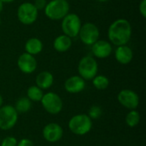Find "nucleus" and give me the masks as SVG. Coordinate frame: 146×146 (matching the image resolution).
<instances>
[{
	"mask_svg": "<svg viewBox=\"0 0 146 146\" xmlns=\"http://www.w3.org/2000/svg\"><path fill=\"white\" fill-rule=\"evenodd\" d=\"M133 28L131 23L124 18L115 20L108 29V38L110 44L116 46L125 45L131 39Z\"/></svg>",
	"mask_w": 146,
	"mask_h": 146,
	"instance_id": "1",
	"label": "nucleus"
},
{
	"mask_svg": "<svg viewBox=\"0 0 146 146\" xmlns=\"http://www.w3.org/2000/svg\"><path fill=\"white\" fill-rule=\"evenodd\" d=\"M70 10L69 3L67 0H51L47 3L44 11L47 18L52 21L62 20Z\"/></svg>",
	"mask_w": 146,
	"mask_h": 146,
	"instance_id": "2",
	"label": "nucleus"
},
{
	"mask_svg": "<svg viewBox=\"0 0 146 146\" xmlns=\"http://www.w3.org/2000/svg\"><path fill=\"white\" fill-rule=\"evenodd\" d=\"M68 126L71 133L78 136H83L92 130V120L87 115L79 114L69 120Z\"/></svg>",
	"mask_w": 146,
	"mask_h": 146,
	"instance_id": "3",
	"label": "nucleus"
},
{
	"mask_svg": "<svg viewBox=\"0 0 146 146\" xmlns=\"http://www.w3.org/2000/svg\"><path fill=\"white\" fill-rule=\"evenodd\" d=\"M98 71V64L97 60L92 56L82 57L78 64L79 75L85 80H92Z\"/></svg>",
	"mask_w": 146,
	"mask_h": 146,
	"instance_id": "4",
	"label": "nucleus"
},
{
	"mask_svg": "<svg viewBox=\"0 0 146 146\" xmlns=\"http://www.w3.org/2000/svg\"><path fill=\"white\" fill-rule=\"evenodd\" d=\"M81 25V20L77 14L68 13L62 20L61 27L63 34L73 38L79 35Z\"/></svg>",
	"mask_w": 146,
	"mask_h": 146,
	"instance_id": "5",
	"label": "nucleus"
},
{
	"mask_svg": "<svg viewBox=\"0 0 146 146\" xmlns=\"http://www.w3.org/2000/svg\"><path fill=\"white\" fill-rule=\"evenodd\" d=\"M17 18L19 21L23 25L33 24L38 16V10L33 5V3L25 2L19 5L17 9Z\"/></svg>",
	"mask_w": 146,
	"mask_h": 146,
	"instance_id": "6",
	"label": "nucleus"
},
{
	"mask_svg": "<svg viewBox=\"0 0 146 146\" xmlns=\"http://www.w3.org/2000/svg\"><path fill=\"white\" fill-rule=\"evenodd\" d=\"M18 113L12 105H3L0 108V129L8 131L17 123Z\"/></svg>",
	"mask_w": 146,
	"mask_h": 146,
	"instance_id": "7",
	"label": "nucleus"
},
{
	"mask_svg": "<svg viewBox=\"0 0 146 146\" xmlns=\"http://www.w3.org/2000/svg\"><path fill=\"white\" fill-rule=\"evenodd\" d=\"M40 102L44 110L50 115L59 114L63 108V102L61 97L52 92L44 94Z\"/></svg>",
	"mask_w": 146,
	"mask_h": 146,
	"instance_id": "8",
	"label": "nucleus"
},
{
	"mask_svg": "<svg viewBox=\"0 0 146 146\" xmlns=\"http://www.w3.org/2000/svg\"><path fill=\"white\" fill-rule=\"evenodd\" d=\"M78 36L84 44L92 45L99 39L100 32L97 25L92 22H86L81 25Z\"/></svg>",
	"mask_w": 146,
	"mask_h": 146,
	"instance_id": "9",
	"label": "nucleus"
},
{
	"mask_svg": "<svg viewBox=\"0 0 146 146\" xmlns=\"http://www.w3.org/2000/svg\"><path fill=\"white\" fill-rule=\"evenodd\" d=\"M117 99L123 107L130 110H136L139 104V97L138 93L130 89L121 90L117 95Z\"/></svg>",
	"mask_w": 146,
	"mask_h": 146,
	"instance_id": "10",
	"label": "nucleus"
},
{
	"mask_svg": "<svg viewBox=\"0 0 146 146\" xmlns=\"http://www.w3.org/2000/svg\"><path fill=\"white\" fill-rule=\"evenodd\" d=\"M17 66L21 72L26 74H30L35 72V70L37 69L38 62L34 56L24 52L18 57Z\"/></svg>",
	"mask_w": 146,
	"mask_h": 146,
	"instance_id": "11",
	"label": "nucleus"
},
{
	"mask_svg": "<svg viewBox=\"0 0 146 146\" xmlns=\"http://www.w3.org/2000/svg\"><path fill=\"white\" fill-rule=\"evenodd\" d=\"M63 136L62 127L55 122L47 124L43 129V137L49 143H56L62 139Z\"/></svg>",
	"mask_w": 146,
	"mask_h": 146,
	"instance_id": "12",
	"label": "nucleus"
},
{
	"mask_svg": "<svg viewBox=\"0 0 146 146\" xmlns=\"http://www.w3.org/2000/svg\"><path fill=\"white\" fill-rule=\"evenodd\" d=\"M92 46V53L93 56L99 59L109 57L113 50L112 44L106 40H98Z\"/></svg>",
	"mask_w": 146,
	"mask_h": 146,
	"instance_id": "13",
	"label": "nucleus"
},
{
	"mask_svg": "<svg viewBox=\"0 0 146 146\" xmlns=\"http://www.w3.org/2000/svg\"><path fill=\"white\" fill-rule=\"evenodd\" d=\"M65 90L71 94L81 92L86 88V80L80 75H73L68 78L64 83Z\"/></svg>",
	"mask_w": 146,
	"mask_h": 146,
	"instance_id": "14",
	"label": "nucleus"
},
{
	"mask_svg": "<svg viewBox=\"0 0 146 146\" xmlns=\"http://www.w3.org/2000/svg\"><path fill=\"white\" fill-rule=\"evenodd\" d=\"M115 58L119 63L127 65L133 61V51L127 44L117 46L115 51Z\"/></svg>",
	"mask_w": 146,
	"mask_h": 146,
	"instance_id": "15",
	"label": "nucleus"
},
{
	"mask_svg": "<svg viewBox=\"0 0 146 146\" xmlns=\"http://www.w3.org/2000/svg\"><path fill=\"white\" fill-rule=\"evenodd\" d=\"M36 86L42 90H47L50 88L54 83V76L49 71L40 72L35 80Z\"/></svg>",
	"mask_w": 146,
	"mask_h": 146,
	"instance_id": "16",
	"label": "nucleus"
},
{
	"mask_svg": "<svg viewBox=\"0 0 146 146\" xmlns=\"http://www.w3.org/2000/svg\"><path fill=\"white\" fill-rule=\"evenodd\" d=\"M72 38L65 34L57 36L53 41V48L56 51L62 53L68 51L72 46Z\"/></svg>",
	"mask_w": 146,
	"mask_h": 146,
	"instance_id": "17",
	"label": "nucleus"
},
{
	"mask_svg": "<svg viewBox=\"0 0 146 146\" xmlns=\"http://www.w3.org/2000/svg\"><path fill=\"white\" fill-rule=\"evenodd\" d=\"M43 48H44L43 42L38 38H35V37L30 38L25 43L26 52L33 56H36L39 54L43 50Z\"/></svg>",
	"mask_w": 146,
	"mask_h": 146,
	"instance_id": "18",
	"label": "nucleus"
},
{
	"mask_svg": "<svg viewBox=\"0 0 146 146\" xmlns=\"http://www.w3.org/2000/svg\"><path fill=\"white\" fill-rule=\"evenodd\" d=\"M14 107L18 114H25L31 110L32 101H30L27 97H21L15 102Z\"/></svg>",
	"mask_w": 146,
	"mask_h": 146,
	"instance_id": "19",
	"label": "nucleus"
},
{
	"mask_svg": "<svg viewBox=\"0 0 146 146\" xmlns=\"http://www.w3.org/2000/svg\"><path fill=\"white\" fill-rule=\"evenodd\" d=\"M43 96H44L43 90L38 87L36 85L28 87L27 91V98L33 102H40Z\"/></svg>",
	"mask_w": 146,
	"mask_h": 146,
	"instance_id": "20",
	"label": "nucleus"
},
{
	"mask_svg": "<svg viewBox=\"0 0 146 146\" xmlns=\"http://www.w3.org/2000/svg\"><path fill=\"white\" fill-rule=\"evenodd\" d=\"M92 80L94 87L100 91L107 89L110 85V80L103 74H97Z\"/></svg>",
	"mask_w": 146,
	"mask_h": 146,
	"instance_id": "21",
	"label": "nucleus"
},
{
	"mask_svg": "<svg viewBox=\"0 0 146 146\" xmlns=\"http://www.w3.org/2000/svg\"><path fill=\"white\" fill-rule=\"evenodd\" d=\"M140 121V115L136 110H130L126 116V123L129 127H135Z\"/></svg>",
	"mask_w": 146,
	"mask_h": 146,
	"instance_id": "22",
	"label": "nucleus"
},
{
	"mask_svg": "<svg viewBox=\"0 0 146 146\" xmlns=\"http://www.w3.org/2000/svg\"><path fill=\"white\" fill-rule=\"evenodd\" d=\"M103 114V110L102 108L98 105H93L89 109L88 111V116L92 119V120H98L101 117Z\"/></svg>",
	"mask_w": 146,
	"mask_h": 146,
	"instance_id": "23",
	"label": "nucleus"
},
{
	"mask_svg": "<svg viewBox=\"0 0 146 146\" xmlns=\"http://www.w3.org/2000/svg\"><path fill=\"white\" fill-rule=\"evenodd\" d=\"M17 143H18V141L15 137L8 136V137H5L0 142V146H16Z\"/></svg>",
	"mask_w": 146,
	"mask_h": 146,
	"instance_id": "24",
	"label": "nucleus"
},
{
	"mask_svg": "<svg viewBox=\"0 0 146 146\" xmlns=\"http://www.w3.org/2000/svg\"><path fill=\"white\" fill-rule=\"evenodd\" d=\"M33 3L38 10H42V9H44L47 4V1L46 0H34Z\"/></svg>",
	"mask_w": 146,
	"mask_h": 146,
	"instance_id": "25",
	"label": "nucleus"
},
{
	"mask_svg": "<svg viewBox=\"0 0 146 146\" xmlns=\"http://www.w3.org/2000/svg\"><path fill=\"white\" fill-rule=\"evenodd\" d=\"M139 10L143 18H146V0H141L139 5Z\"/></svg>",
	"mask_w": 146,
	"mask_h": 146,
	"instance_id": "26",
	"label": "nucleus"
},
{
	"mask_svg": "<svg viewBox=\"0 0 146 146\" xmlns=\"http://www.w3.org/2000/svg\"><path fill=\"white\" fill-rule=\"evenodd\" d=\"M16 146H34V145L32 140L28 139H22L17 143Z\"/></svg>",
	"mask_w": 146,
	"mask_h": 146,
	"instance_id": "27",
	"label": "nucleus"
},
{
	"mask_svg": "<svg viewBox=\"0 0 146 146\" xmlns=\"http://www.w3.org/2000/svg\"><path fill=\"white\" fill-rule=\"evenodd\" d=\"M2 3H12V2H14V1H15V0H0Z\"/></svg>",
	"mask_w": 146,
	"mask_h": 146,
	"instance_id": "28",
	"label": "nucleus"
},
{
	"mask_svg": "<svg viewBox=\"0 0 146 146\" xmlns=\"http://www.w3.org/2000/svg\"><path fill=\"white\" fill-rule=\"evenodd\" d=\"M3 96L0 94V108L3 106Z\"/></svg>",
	"mask_w": 146,
	"mask_h": 146,
	"instance_id": "29",
	"label": "nucleus"
},
{
	"mask_svg": "<svg viewBox=\"0 0 146 146\" xmlns=\"http://www.w3.org/2000/svg\"><path fill=\"white\" fill-rule=\"evenodd\" d=\"M3 3H2L0 1V13L3 11Z\"/></svg>",
	"mask_w": 146,
	"mask_h": 146,
	"instance_id": "30",
	"label": "nucleus"
},
{
	"mask_svg": "<svg viewBox=\"0 0 146 146\" xmlns=\"http://www.w3.org/2000/svg\"><path fill=\"white\" fill-rule=\"evenodd\" d=\"M98 2H101V3H104V2H108V1H110V0H97Z\"/></svg>",
	"mask_w": 146,
	"mask_h": 146,
	"instance_id": "31",
	"label": "nucleus"
},
{
	"mask_svg": "<svg viewBox=\"0 0 146 146\" xmlns=\"http://www.w3.org/2000/svg\"><path fill=\"white\" fill-rule=\"evenodd\" d=\"M0 26H1V18H0Z\"/></svg>",
	"mask_w": 146,
	"mask_h": 146,
	"instance_id": "32",
	"label": "nucleus"
},
{
	"mask_svg": "<svg viewBox=\"0 0 146 146\" xmlns=\"http://www.w3.org/2000/svg\"><path fill=\"white\" fill-rule=\"evenodd\" d=\"M67 1H72V0H67Z\"/></svg>",
	"mask_w": 146,
	"mask_h": 146,
	"instance_id": "33",
	"label": "nucleus"
},
{
	"mask_svg": "<svg viewBox=\"0 0 146 146\" xmlns=\"http://www.w3.org/2000/svg\"><path fill=\"white\" fill-rule=\"evenodd\" d=\"M0 142H1V139H0Z\"/></svg>",
	"mask_w": 146,
	"mask_h": 146,
	"instance_id": "34",
	"label": "nucleus"
}]
</instances>
